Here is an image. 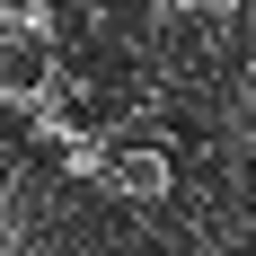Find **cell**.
Masks as SVG:
<instances>
[{
    "instance_id": "1",
    "label": "cell",
    "mask_w": 256,
    "mask_h": 256,
    "mask_svg": "<svg viewBox=\"0 0 256 256\" xmlns=\"http://www.w3.org/2000/svg\"><path fill=\"white\" fill-rule=\"evenodd\" d=\"M62 88V53L44 44V26H0V106H53Z\"/></svg>"
},
{
    "instance_id": "2",
    "label": "cell",
    "mask_w": 256,
    "mask_h": 256,
    "mask_svg": "<svg viewBox=\"0 0 256 256\" xmlns=\"http://www.w3.org/2000/svg\"><path fill=\"white\" fill-rule=\"evenodd\" d=\"M106 194H124V204H168V194H177V159L168 150H115Z\"/></svg>"
},
{
    "instance_id": "3",
    "label": "cell",
    "mask_w": 256,
    "mask_h": 256,
    "mask_svg": "<svg viewBox=\"0 0 256 256\" xmlns=\"http://www.w3.org/2000/svg\"><path fill=\"white\" fill-rule=\"evenodd\" d=\"M248 115H256V71H248Z\"/></svg>"
}]
</instances>
